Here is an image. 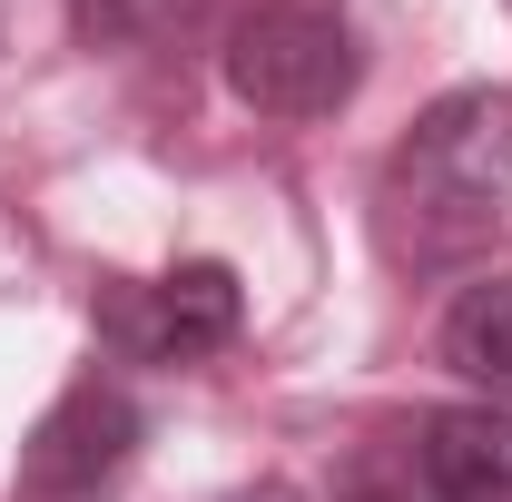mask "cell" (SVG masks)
<instances>
[{"instance_id":"1","label":"cell","mask_w":512,"mask_h":502,"mask_svg":"<svg viewBox=\"0 0 512 502\" xmlns=\"http://www.w3.org/2000/svg\"><path fill=\"white\" fill-rule=\"evenodd\" d=\"M384 207L414 256H453L512 217V89H453L384 158Z\"/></svg>"},{"instance_id":"2","label":"cell","mask_w":512,"mask_h":502,"mask_svg":"<svg viewBox=\"0 0 512 502\" xmlns=\"http://www.w3.org/2000/svg\"><path fill=\"white\" fill-rule=\"evenodd\" d=\"M365 79L345 0H247L227 30V89L256 119H335Z\"/></svg>"},{"instance_id":"3","label":"cell","mask_w":512,"mask_h":502,"mask_svg":"<svg viewBox=\"0 0 512 502\" xmlns=\"http://www.w3.org/2000/svg\"><path fill=\"white\" fill-rule=\"evenodd\" d=\"M138 404H128L119 384L79 375L30 424V443H20V483H10V502H109L119 493V473L138 463Z\"/></svg>"},{"instance_id":"4","label":"cell","mask_w":512,"mask_h":502,"mask_svg":"<svg viewBox=\"0 0 512 502\" xmlns=\"http://www.w3.org/2000/svg\"><path fill=\"white\" fill-rule=\"evenodd\" d=\"M237 315H247L237 306V276L217 256H197V266L158 276V286H128L109 306V335L128 355H148V365H197V355H217L237 335Z\"/></svg>"},{"instance_id":"5","label":"cell","mask_w":512,"mask_h":502,"mask_svg":"<svg viewBox=\"0 0 512 502\" xmlns=\"http://www.w3.org/2000/svg\"><path fill=\"white\" fill-rule=\"evenodd\" d=\"M404 434L444 502H512V404H434Z\"/></svg>"},{"instance_id":"6","label":"cell","mask_w":512,"mask_h":502,"mask_svg":"<svg viewBox=\"0 0 512 502\" xmlns=\"http://www.w3.org/2000/svg\"><path fill=\"white\" fill-rule=\"evenodd\" d=\"M444 365L483 384L493 404H512V276H473L444 306Z\"/></svg>"},{"instance_id":"7","label":"cell","mask_w":512,"mask_h":502,"mask_svg":"<svg viewBox=\"0 0 512 502\" xmlns=\"http://www.w3.org/2000/svg\"><path fill=\"white\" fill-rule=\"evenodd\" d=\"M335 502H444V493H434V473L414 463V434L394 424V434H375L365 453H355V463H345Z\"/></svg>"}]
</instances>
